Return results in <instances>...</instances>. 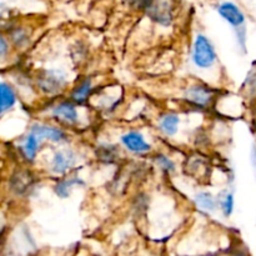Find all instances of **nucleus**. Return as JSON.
Listing matches in <instances>:
<instances>
[{
	"instance_id": "obj_1",
	"label": "nucleus",
	"mask_w": 256,
	"mask_h": 256,
	"mask_svg": "<svg viewBox=\"0 0 256 256\" xmlns=\"http://www.w3.org/2000/svg\"><path fill=\"white\" fill-rule=\"evenodd\" d=\"M216 60V52L209 38L199 34L195 38L192 46V62L200 69H209Z\"/></svg>"
},
{
	"instance_id": "obj_2",
	"label": "nucleus",
	"mask_w": 256,
	"mask_h": 256,
	"mask_svg": "<svg viewBox=\"0 0 256 256\" xmlns=\"http://www.w3.org/2000/svg\"><path fill=\"white\" fill-rule=\"evenodd\" d=\"M145 12L152 22L162 26H169L174 18L172 0H154L152 6Z\"/></svg>"
},
{
	"instance_id": "obj_3",
	"label": "nucleus",
	"mask_w": 256,
	"mask_h": 256,
	"mask_svg": "<svg viewBox=\"0 0 256 256\" xmlns=\"http://www.w3.org/2000/svg\"><path fill=\"white\" fill-rule=\"evenodd\" d=\"M65 75L60 70H44L40 72L38 84L42 92L48 94H55L60 92L65 85Z\"/></svg>"
},
{
	"instance_id": "obj_4",
	"label": "nucleus",
	"mask_w": 256,
	"mask_h": 256,
	"mask_svg": "<svg viewBox=\"0 0 256 256\" xmlns=\"http://www.w3.org/2000/svg\"><path fill=\"white\" fill-rule=\"evenodd\" d=\"M218 12L229 25L239 30L245 28V15L236 4L232 2H224L218 6Z\"/></svg>"
},
{
	"instance_id": "obj_5",
	"label": "nucleus",
	"mask_w": 256,
	"mask_h": 256,
	"mask_svg": "<svg viewBox=\"0 0 256 256\" xmlns=\"http://www.w3.org/2000/svg\"><path fill=\"white\" fill-rule=\"evenodd\" d=\"M76 156L72 150H59L54 154L52 160V172L56 175L66 174L74 168Z\"/></svg>"
},
{
	"instance_id": "obj_6",
	"label": "nucleus",
	"mask_w": 256,
	"mask_h": 256,
	"mask_svg": "<svg viewBox=\"0 0 256 256\" xmlns=\"http://www.w3.org/2000/svg\"><path fill=\"white\" fill-rule=\"evenodd\" d=\"M30 132L42 140H49L52 142H62L66 139V135L62 129L46 124H34L30 128Z\"/></svg>"
},
{
	"instance_id": "obj_7",
	"label": "nucleus",
	"mask_w": 256,
	"mask_h": 256,
	"mask_svg": "<svg viewBox=\"0 0 256 256\" xmlns=\"http://www.w3.org/2000/svg\"><path fill=\"white\" fill-rule=\"evenodd\" d=\"M120 142H122V145L129 152H134V154H145V152H150V149H152L150 145L146 142V140H145L144 135L139 132H126V134L120 138Z\"/></svg>"
},
{
	"instance_id": "obj_8",
	"label": "nucleus",
	"mask_w": 256,
	"mask_h": 256,
	"mask_svg": "<svg viewBox=\"0 0 256 256\" xmlns=\"http://www.w3.org/2000/svg\"><path fill=\"white\" fill-rule=\"evenodd\" d=\"M186 100L196 106L205 108L212 102V92L204 85H194L186 92Z\"/></svg>"
},
{
	"instance_id": "obj_9",
	"label": "nucleus",
	"mask_w": 256,
	"mask_h": 256,
	"mask_svg": "<svg viewBox=\"0 0 256 256\" xmlns=\"http://www.w3.org/2000/svg\"><path fill=\"white\" fill-rule=\"evenodd\" d=\"M52 115L58 120H60L62 122H66V124H75V122H78V118H79L76 106L72 102H59L52 109Z\"/></svg>"
},
{
	"instance_id": "obj_10",
	"label": "nucleus",
	"mask_w": 256,
	"mask_h": 256,
	"mask_svg": "<svg viewBox=\"0 0 256 256\" xmlns=\"http://www.w3.org/2000/svg\"><path fill=\"white\" fill-rule=\"evenodd\" d=\"M80 185H84L82 179L79 178H68V179L59 180V182L55 184L54 192L62 199H66L68 196L72 192V189L74 186H80Z\"/></svg>"
},
{
	"instance_id": "obj_11",
	"label": "nucleus",
	"mask_w": 256,
	"mask_h": 256,
	"mask_svg": "<svg viewBox=\"0 0 256 256\" xmlns=\"http://www.w3.org/2000/svg\"><path fill=\"white\" fill-rule=\"evenodd\" d=\"M179 116H178L176 114H172V112L165 114L159 122L160 130H162L165 135H168V136H174V135L176 134L178 130H179Z\"/></svg>"
},
{
	"instance_id": "obj_12",
	"label": "nucleus",
	"mask_w": 256,
	"mask_h": 256,
	"mask_svg": "<svg viewBox=\"0 0 256 256\" xmlns=\"http://www.w3.org/2000/svg\"><path fill=\"white\" fill-rule=\"evenodd\" d=\"M92 90V80L90 79L82 80V82H79V84L74 88V90H72V99L74 100L75 102H78V104H84V102L88 100V98H89Z\"/></svg>"
},
{
	"instance_id": "obj_13",
	"label": "nucleus",
	"mask_w": 256,
	"mask_h": 256,
	"mask_svg": "<svg viewBox=\"0 0 256 256\" xmlns=\"http://www.w3.org/2000/svg\"><path fill=\"white\" fill-rule=\"evenodd\" d=\"M0 99H2V106H0L2 112L9 110L16 102V95H15L14 90H12V88L9 84L4 82L0 84Z\"/></svg>"
},
{
	"instance_id": "obj_14",
	"label": "nucleus",
	"mask_w": 256,
	"mask_h": 256,
	"mask_svg": "<svg viewBox=\"0 0 256 256\" xmlns=\"http://www.w3.org/2000/svg\"><path fill=\"white\" fill-rule=\"evenodd\" d=\"M39 142L40 140L32 132L28 134V136L24 140V144H22V154H24L25 159L29 160V162H32L35 159L38 150H39Z\"/></svg>"
},
{
	"instance_id": "obj_15",
	"label": "nucleus",
	"mask_w": 256,
	"mask_h": 256,
	"mask_svg": "<svg viewBox=\"0 0 256 256\" xmlns=\"http://www.w3.org/2000/svg\"><path fill=\"white\" fill-rule=\"evenodd\" d=\"M195 202H196L198 208L204 212H212L216 210V200L212 196L210 192H202L195 196Z\"/></svg>"
},
{
	"instance_id": "obj_16",
	"label": "nucleus",
	"mask_w": 256,
	"mask_h": 256,
	"mask_svg": "<svg viewBox=\"0 0 256 256\" xmlns=\"http://www.w3.org/2000/svg\"><path fill=\"white\" fill-rule=\"evenodd\" d=\"M155 162H156L158 166L165 172H172L175 170V164L170 158H168L166 155L164 154H159L155 156Z\"/></svg>"
},
{
	"instance_id": "obj_17",
	"label": "nucleus",
	"mask_w": 256,
	"mask_h": 256,
	"mask_svg": "<svg viewBox=\"0 0 256 256\" xmlns=\"http://www.w3.org/2000/svg\"><path fill=\"white\" fill-rule=\"evenodd\" d=\"M10 38H12V42H14L18 46H22L25 42H28V34L22 28H15L12 32H10Z\"/></svg>"
},
{
	"instance_id": "obj_18",
	"label": "nucleus",
	"mask_w": 256,
	"mask_h": 256,
	"mask_svg": "<svg viewBox=\"0 0 256 256\" xmlns=\"http://www.w3.org/2000/svg\"><path fill=\"white\" fill-rule=\"evenodd\" d=\"M222 212L226 218L232 216V212H234V196L232 194H226L224 199L222 200Z\"/></svg>"
},
{
	"instance_id": "obj_19",
	"label": "nucleus",
	"mask_w": 256,
	"mask_h": 256,
	"mask_svg": "<svg viewBox=\"0 0 256 256\" xmlns=\"http://www.w3.org/2000/svg\"><path fill=\"white\" fill-rule=\"evenodd\" d=\"M124 2H126L132 9L144 10V12H146V10L152 6L154 0H124Z\"/></svg>"
},
{
	"instance_id": "obj_20",
	"label": "nucleus",
	"mask_w": 256,
	"mask_h": 256,
	"mask_svg": "<svg viewBox=\"0 0 256 256\" xmlns=\"http://www.w3.org/2000/svg\"><path fill=\"white\" fill-rule=\"evenodd\" d=\"M115 156H116V150L112 146H102L99 150V158L102 162H112L115 159Z\"/></svg>"
},
{
	"instance_id": "obj_21",
	"label": "nucleus",
	"mask_w": 256,
	"mask_h": 256,
	"mask_svg": "<svg viewBox=\"0 0 256 256\" xmlns=\"http://www.w3.org/2000/svg\"><path fill=\"white\" fill-rule=\"evenodd\" d=\"M6 52H8V42H6V38L2 36V39H0V56L4 58Z\"/></svg>"
},
{
	"instance_id": "obj_22",
	"label": "nucleus",
	"mask_w": 256,
	"mask_h": 256,
	"mask_svg": "<svg viewBox=\"0 0 256 256\" xmlns=\"http://www.w3.org/2000/svg\"><path fill=\"white\" fill-rule=\"evenodd\" d=\"M252 90H254V92H256V74L254 75V78L252 79Z\"/></svg>"
},
{
	"instance_id": "obj_23",
	"label": "nucleus",
	"mask_w": 256,
	"mask_h": 256,
	"mask_svg": "<svg viewBox=\"0 0 256 256\" xmlns=\"http://www.w3.org/2000/svg\"><path fill=\"white\" fill-rule=\"evenodd\" d=\"M238 256H248V255L246 254H242V252H240V254L238 255Z\"/></svg>"
}]
</instances>
